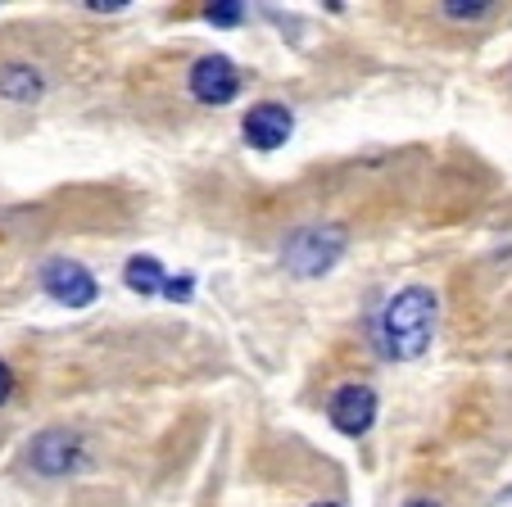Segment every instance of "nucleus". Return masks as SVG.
Segmentation results:
<instances>
[{"instance_id": "obj_1", "label": "nucleus", "mask_w": 512, "mask_h": 507, "mask_svg": "<svg viewBox=\"0 0 512 507\" xmlns=\"http://www.w3.org/2000/svg\"><path fill=\"white\" fill-rule=\"evenodd\" d=\"M435 317H440V299H435V290L404 286L399 295H390L386 308H381V322H377L381 354L395 358V363H413V358H422L426 349H431Z\"/></svg>"}, {"instance_id": "obj_2", "label": "nucleus", "mask_w": 512, "mask_h": 507, "mask_svg": "<svg viewBox=\"0 0 512 507\" xmlns=\"http://www.w3.org/2000/svg\"><path fill=\"white\" fill-rule=\"evenodd\" d=\"M345 245H349L345 227L318 222V227L295 231V236L286 240V249H281V259H286V272H295V277H322V272H331L340 263Z\"/></svg>"}, {"instance_id": "obj_3", "label": "nucleus", "mask_w": 512, "mask_h": 507, "mask_svg": "<svg viewBox=\"0 0 512 507\" xmlns=\"http://www.w3.org/2000/svg\"><path fill=\"white\" fill-rule=\"evenodd\" d=\"M327 417H331V426H336L340 435H349V440L368 435L372 421H377V390L363 385V381L340 385V390L331 394V403H327Z\"/></svg>"}, {"instance_id": "obj_4", "label": "nucleus", "mask_w": 512, "mask_h": 507, "mask_svg": "<svg viewBox=\"0 0 512 507\" xmlns=\"http://www.w3.org/2000/svg\"><path fill=\"white\" fill-rule=\"evenodd\" d=\"M186 82H191V96L200 100V105H232V100L241 96V73H236V64L227 55L195 59Z\"/></svg>"}, {"instance_id": "obj_5", "label": "nucleus", "mask_w": 512, "mask_h": 507, "mask_svg": "<svg viewBox=\"0 0 512 507\" xmlns=\"http://www.w3.org/2000/svg\"><path fill=\"white\" fill-rule=\"evenodd\" d=\"M28 462H32V471H37V476L59 480V476H68V471H78L82 440L73 431H59V426H50V431H41L37 440H32Z\"/></svg>"}, {"instance_id": "obj_6", "label": "nucleus", "mask_w": 512, "mask_h": 507, "mask_svg": "<svg viewBox=\"0 0 512 507\" xmlns=\"http://www.w3.org/2000/svg\"><path fill=\"white\" fill-rule=\"evenodd\" d=\"M41 286H46V295L59 299L64 308H87V304H96V295H100L96 277H91L82 263H73V259L46 263V272H41Z\"/></svg>"}, {"instance_id": "obj_7", "label": "nucleus", "mask_w": 512, "mask_h": 507, "mask_svg": "<svg viewBox=\"0 0 512 507\" xmlns=\"http://www.w3.org/2000/svg\"><path fill=\"white\" fill-rule=\"evenodd\" d=\"M290 132H295V118H290V109L286 105H272V100L254 105L250 114H245V123H241L245 145H250V150H259V154L281 150V145L290 141Z\"/></svg>"}, {"instance_id": "obj_8", "label": "nucleus", "mask_w": 512, "mask_h": 507, "mask_svg": "<svg viewBox=\"0 0 512 507\" xmlns=\"http://www.w3.org/2000/svg\"><path fill=\"white\" fill-rule=\"evenodd\" d=\"M41 91H46V82L32 64H0V96L5 100L32 105V100H41Z\"/></svg>"}, {"instance_id": "obj_9", "label": "nucleus", "mask_w": 512, "mask_h": 507, "mask_svg": "<svg viewBox=\"0 0 512 507\" xmlns=\"http://www.w3.org/2000/svg\"><path fill=\"white\" fill-rule=\"evenodd\" d=\"M123 281H127V290L132 295H159L164 290V263L159 259H150V254H136V259H127V268H123Z\"/></svg>"}, {"instance_id": "obj_10", "label": "nucleus", "mask_w": 512, "mask_h": 507, "mask_svg": "<svg viewBox=\"0 0 512 507\" xmlns=\"http://www.w3.org/2000/svg\"><path fill=\"white\" fill-rule=\"evenodd\" d=\"M435 10L445 14L449 23H481L494 5H490V0H445V5H435Z\"/></svg>"}, {"instance_id": "obj_11", "label": "nucleus", "mask_w": 512, "mask_h": 507, "mask_svg": "<svg viewBox=\"0 0 512 507\" xmlns=\"http://www.w3.org/2000/svg\"><path fill=\"white\" fill-rule=\"evenodd\" d=\"M204 19L213 28H236V23H245V5L241 0H213V5H204Z\"/></svg>"}, {"instance_id": "obj_12", "label": "nucleus", "mask_w": 512, "mask_h": 507, "mask_svg": "<svg viewBox=\"0 0 512 507\" xmlns=\"http://www.w3.org/2000/svg\"><path fill=\"white\" fill-rule=\"evenodd\" d=\"M191 286H195L191 277H173V281L164 277V290H159V295H168V299L177 304V299H191Z\"/></svg>"}, {"instance_id": "obj_13", "label": "nucleus", "mask_w": 512, "mask_h": 507, "mask_svg": "<svg viewBox=\"0 0 512 507\" xmlns=\"http://www.w3.org/2000/svg\"><path fill=\"white\" fill-rule=\"evenodd\" d=\"M87 10H96V14H114V10H127V0H87Z\"/></svg>"}, {"instance_id": "obj_14", "label": "nucleus", "mask_w": 512, "mask_h": 507, "mask_svg": "<svg viewBox=\"0 0 512 507\" xmlns=\"http://www.w3.org/2000/svg\"><path fill=\"white\" fill-rule=\"evenodd\" d=\"M10 394H14V372H10L5 363H0V403L10 399Z\"/></svg>"}, {"instance_id": "obj_15", "label": "nucleus", "mask_w": 512, "mask_h": 507, "mask_svg": "<svg viewBox=\"0 0 512 507\" xmlns=\"http://www.w3.org/2000/svg\"><path fill=\"white\" fill-rule=\"evenodd\" d=\"M404 507H440V503H431V498H408Z\"/></svg>"}, {"instance_id": "obj_16", "label": "nucleus", "mask_w": 512, "mask_h": 507, "mask_svg": "<svg viewBox=\"0 0 512 507\" xmlns=\"http://www.w3.org/2000/svg\"><path fill=\"white\" fill-rule=\"evenodd\" d=\"M313 507H340V503H313Z\"/></svg>"}]
</instances>
